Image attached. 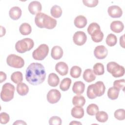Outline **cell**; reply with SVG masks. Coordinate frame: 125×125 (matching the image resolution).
Returning <instances> with one entry per match:
<instances>
[{
    "label": "cell",
    "instance_id": "6da1fadb",
    "mask_svg": "<svg viewBox=\"0 0 125 125\" xmlns=\"http://www.w3.org/2000/svg\"><path fill=\"white\" fill-rule=\"evenodd\" d=\"M46 78V72L43 65L40 63H31L27 68L26 80L31 84L38 85L42 83Z\"/></svg>",
    "mask_w": 125,
    "mask_h": 125
},
{
    "label": "cell",
    "instance_id": "7a4b0ae2",
    "mask_svg": "<svg viewBox=\"0 0 125 125\" xmlns=\"http://www.w3.org/2000/svg\"><path fill=\"white\" fill-rule=\"evenodd\" d=\"M35 22L38 27L48 29L54 28L57 25V21L55 19L43 13H40L36 15Z\"/></svg>",
    "mask_w": 125,
    "mask_h": 125
},
{
    "label": "cell",
    "instance_id": "3957f363",
    "mask_svg": "<svg viewBox=\"0 0 125 125\" xmlns=\"http://www.w3.org/2000/svg\"><path fill=\"white\" fill-rule=\"evenodd\" d=\"M15 90V87L13 84L9 83H5L2 87L0 92L1 99L5 102L11 101L14 98Z\"/></svg>",
    "mask_w": 125,
    "mask_h": 125
},
{
    "label": "cell",
    "instance_id": "277c9868",
    "mask_svg": "<svg viewBox=\"0 0 125 125\" xmlns=\"http://www.w3.org/2000/svg\"><path fill=\"white\" fill-rule=\"evenodd\" d=\"M34 42L33 40L30 38H24L18 41L15 44L16 51L20 53H23L30 51L33 47Z\"/></svg>",
    "mask_w": 125,
    "mask_h": 125
},
{
    "label": "cell",
    "instance_id": "5b68a950",
    "mask_svg": "<svg viewBox=\"0 0 125 125\" xmlns=\"http://www.w3.org/2000/svg\"><path fill=\"white\" fill-rule=\"evenodd\" d=\"M106 68L107 71L115 78L122 77L125 74L124 67L114 62H108L107 64Z\"/></svg>",
    "mask_w": 125,
    "mask_h": 125
},
{
    "label": "cell",
    "instance_id": "8992f818",
    "mask_svg": "<svg viewBox=\"0 0 125 125\" xmlns=\"http://www.w3.org/2000/svg\"><path fill=\"white\" fill-rule=\"evenodd\" d=\"M49 52V47L46 44H42L38 46L32 53V57L34 59L38 61H42L45 58Z\"/></svg>",
    "mask_w": 125,
    "mask_h": 125
},
{
    "label": "cell",
    "instance_id": "52a82bcc",
    "mask_svg": "<svg viewBox=\"0 0 125 125\" xmlns=\"http://www.w3.org/2000/svg\"><path fill=\"white\" fill-rule=\"evenodd\" d=\"M7 64L10 67L16 68H22L24 65V60L20 56L15 54H10L6 59Z\"/></svg>",
    "mask_w": 125,
    "mask_h": 125
},
{
    "label": "cell",
    "instance_id": "ba28073f",
    "mask_svg": "<svg viewBox=\"0 0 125 125\" xmlns=\"http://www.w3.org/2000/svg\"><path fill=\"white\" fill-rule=\"evenodd\" d=\"M47 100L52 104L57 103L60 100L61 94L60 92L56 89H52L49 90L47 94Z\"/></svg>",
    "mask_w": 125,
    "mask_h": 125
},
{
    "label": "cell",
    "instance_id": "9c48e42d",
    "mask_svg": "<svg viewBox=\"0 0 125 125\" xmlns=\"http://www.w3.org/2000/svg\"><path fill=\"white\" fill-rule=\"evenodd\" d=\"M87 40V36L85 33L83 31H79L75 32L73 37L74 43L79 46L83 45Z\"/></svg>",
    "mask_w": 125,
    "mask_h": 125
},
{
    "label": "cell",
    "instance_id": "30bf717a",
    "mask_svg": "<svg viewBox=\"0 0 125 125\" xmlns=\"http://www.w3.org/2000/svg\"><path fill=\"white\" fill-rule=\"evenodd\" d=\"M108 50L104 45H98L94 50V55L98 59H104L107 55Z\"/></svg>",
    "mask_w": 125,
    "mask_h": 125
},
{
    "label": "cell",
    "instance_id": "8fae6325",
    "mask_svg": "<svg viewBox=\"0 0 125 125\" xmlns=\"http://www.w3.org/2000/svg\"><path fill=\"white\" fill-rule=\"evenodd\" d=\"M107 12L110 17L113 18H120L123 14V11L119 6L112 5L107 9Z\"/></svg>",
    "mask_w": 125,
    "mask_h": 125
},
{
    "label": "cell",
    "instance_id": "7c38bea8",
    "mask_svg": "<svg viewBox=\"0 0 125 125\" xmlns=\"http://www.w3.org/2000/svg\"><path fill=\"white\" fill-rule=\"evenodd\" d=\"M93 91L96 97H100L104 95L105 90V86L103 82L98 81L93 84Z\"/></svg>",
    "mask_w": 125,
    "mask_h": 125
},
{
    "label": "cell",
    "instance_id": "4fadbf2b",
    "mask_svg": "<svg viewBox=\"0 0 125 125\" xmlns=\"http://www.w3.org/2000/svg\"><path fill=\"white\" fill-rule=\"evenodd\" d=\"M28 10L29 12L32 15L38 14L41 13L42 10V6L41 3L38 1H33L30 2L29 4Z\"/></svg>",
    "mask_w": 125,
    "mask_h": 125
},
{
    "label": "cell",
    "instance_id": "5bb4252c",
    "mask_svg": "<svg viewBox=\"0 0 125 125\" xmlns=\"http://www.w3.org/2000/svg\"><path fill=\"white\" fill-rule=\"evenodd\" d=\"M55 70L61 75L65 76L68 73V66L65 62H60L56 64Z\"/></svg>",
    "mask_w": 125,
    "mask_h": 125
},
{
    "label": "cell",
    "instance_id": "9a60e30c",
    "mask_svg": "<svg viewBox=\"0 0 125 125\" xmlns=\"http://www.w3.org/2000/svg\"><path fill=\"white\" fill-rule=\"evenodd\" d=\"M92 40L95 42H101L104 38V34L101 30V28L96 29L90 34Z\"/></svg>",
    "mask_w": 125,
    "mask_h": 125
},
{
    "label": "cell",
    "instance_id": "2e32d148",
    "mask_svg": "<svg viewBox=\"0 0 125 125\" xmlns=\"http://www.w3.org/2000/svg\"><path fill=\"white\" fill-rule=\"evenodd\" d=\"M63 53V50L61 47L56 45L52 48L51 56L53 59L57 60L60 59L62 57Z\"/></svg>",
    "mask_w": 125,
    "mask_h": 125
},
{
    "label": "cell",
    "instance_id": "e0dca14e",
    "mask_svg": "<svg viewBox=\"0 0 125 125\" xmlns=\"http://www.w3.org/2000/svg\"><path fill=\"white\" fill-rule=\"evenodd\" d=\"M22 11L21 9L18 6L12 7L9 12V15L11 19L13 20H17L21 16Z\"/></svg>",
    "mask_w": 125,
    "mask_h": 125
},
{
    "label": "cell",
    "instance_id": "ac0fdd59",
    "mask_svg": "<svg viewBox=\"0 0 125 125\" xmlns=\"http://www.w3.org/2000/svg\"><path fill=\"white\" fill-rule=\"evenodd\" d=\"M85 89V84L81 81L75 82L72 87L73 92L77 95H81L83 93Z\"/></svg>",
    "mask_w": 125,
    "mask_h": 125
},
{
    "label": "cell",
    "instance_id": "d6986e66",
    "mask_svg": "<svg viewBox=\"0 0 125 125\" xmlns=\"http://www.w3.org/2000/svg\"><path fill=\"white\" fill-rule=\"evenodd\" d=\"M110 29L116 33H121L124 28L123 23L120 21H112L110 24Z\"/></svg>",
    "mask_w": 125,
    "mask_h": 125
},
{
    "label": "cell",
    "instance_id": "ffe728a7",
    "mask_svg": "<svg viewBox=\"0 0 125 125\" xmlns=\"http://www.w3.org/2000/svg\"><path fill=\"white\" fill-rule=\"evenodd\" d=\"M86 18L82 15H79L76 17L74 20V25L78 28H83L87 24Z\"/></svg>",
    "mask_w": 125,
    "mask_h": 125
},
{
    "label": "cell",
    "instance_id": "44dd1931",
    "mask_svg": "<svg viewBox=\"0 0 125 125\" xmlns=\"http://www.w3.org/2000/svg\"><path fill=\"white\" fill-rule=\"evenodd\" d=\"M83 79L87 83H91L96 79V76L93 71L91 69H86L83 73Z\"/></svg>",
    "mask_w": 125,
    "mask_h": 125
},
{
    "label": "cell",
    "instance_id": "7402d4cb",
    "mask_svg": "<svg viewBox=\"0 0 125 125\" xmlns=\"http://www.w3.org/2000/svg\"><path fill=\"white\" fill-rule=\"evenodd\" d=\"M71 114L72 117L77 119H81L84 116V110L82 106H76L72 108Z\"/></svg>",
    "mask_w": 125,
    "mask_h": 125
},
{
    "label": "cell",
    "instance_id": "603a6c76",
    "mask_svg": "<svg viewBox=\"0 0 125 125\" xmlns=\"http://www.w3.org/2000/svg\"><path fill=\"white\" fill-rule=\"evenodd\" d=\"M48 83L52 87L57 86L60 82V79L57 74L54 73H51L49 74L48 77Z\"/></svg>",
    "mask_w": 125,
    "mask_h": 125
},
{
    "label": "cell",
    "instance_id": "cb8c5ba5",
    "mask_svg": "<svg viewBox=\"0 0 125 125\" xmlns=\"http://www.w3.org/2000/svg\"><path fill=\"white\" fill-rule=\"evenodd\" d=\"M16 90L20 95L25 96L29 91V87L25 83H18Z\"/></svg>",
    "mask_w": 125,
    "mask_h": 125
},
{
    "label": "cell",
    "instance_id": "d4e9b609",
    "mask_svg": "<svg viewBox=\"0 0 125 125\" xmlns=\"http://www.w3.org/2000/svg\"><path fill=\"white\" fill-rule=\"evenodd\" d=\"M19 30L21 34L22 35H28L31 33L32 28L30 25L26 22L22 23L19 28Z\"/></svg>",
    "mask_w": 125,
    "mask_h": 125
},
{
    "label": "cell",
    "instance_id": "484cf974",
    "mask_svg": "<svg viewBox=\"0 0 125 125\" xmlns=\"http://www.w3.org/2000/svg\"><path fill=\"white\" fill-rule=\"evenodd\" d=\"M72 103L73 105L78 106H83L85 103V100L83 96L81 95H76L73 97L72 99Z\"/></svg>",
    "mask_w": 125,
    "mask_h": 125
},
{
    "label": "cell",
    "instance_id": "4316f807",
    "mask_svg": "<svg viewBox=\"0 0 125 125\" xmlns=\"http://www.w3.org/2000/svg\"><path fill=\"white\" fill-rule=\"evenodd\" d=\"M50 13L52 17L55 18H60L62 14V10L60 6L55 5L52 7L50 10Z\"/></svg>",
    "mask_w": 125,
    "mask_h": 125
},
{
    "label": "cell",
    "instance_id": "83f0119b",
    "mask_svg": "<svg viewBox=\"0 0 125 125\" xmlns=\"http://www.w3.org/2000/svg\"><path fill=\"white\" fill-rule=\"evenodd\" d=\"M11 81L15 83H21L23 80V76L21 72L16 71L13 72L11 76Z\"/></svg>",
    "mask_w": 125,
    "mask_h": 125
},
{
    "label": "cell",
    "instance_id": "f1b7e54d",
    "mask_svg": "<svg viewBox=\"0 0 125 125\" xmlns=\"http://www.w3.org/2000/svg\"><path fill=\"white\" fill-rule=\"evenodd\" d=\"M71 80L69 78H65L63 79L60 83V89L63 91H66L68 90L71 84Z\"/></svg>",
    "mask_w": 125,
    "mask_h": 125
},
{
    "label": "cell",
    "instance_id": "f546056e",
    "mask_svg": "<svg viewBox=\"0 0 125 125\" xmlns=\"http://www.w3.org/2000/svg\"><path fill=\"white\" fill-rule=\"evenodd\" d=\"M94 74L96 75H102L104 73V68L103 64L98 62L94 64L93 70Z\"/></svg>",
    "mask_w": 125,
    "mask_h": 125
},
{
    "label": "cell",
    "instance_id": "4dcf8cb0",
    "mask_svg": "<svg viewBox=\"0 0 125 125\" xmlns=\"http://www.w3.org/2000/svg\"><path fill=\"white\" fill-rule=\"evenodd\" d=\"M119 91H120L119 90L117 89L114 87H110L107 91L108 97L112 100L117 99L119 96Z\"/></svg>",
    "mask_w": 125,
    "mask_h": 125
},
{
    "label": "cell",
    "instance_id": "1f68e13d",
    "mask_svg": "<svg viewBox=\"0 0 125 125\" xmlns=\"http://www.w3.org/2000/svg\"><path fill=\"white\" fill-rule=\"evenodd\" d=\"M108 118V114L106 112L104 111H98L96 114V120L101 123H104L107 121Z\"/></svg>",
    "mask_w": 125,
    "mask_h": 125
},
{
    "label": "cell",
    "instance_id": "d6a6232c",
    "mask_svg": "<svg viewBox=\"0 0 125 125\" xmlns=\"http://www.w3.org/2000/svg\"><path fill=\"white\" fill-rule=\"evenodd\" d=\"M99 111L98 106L95 104H91L88 105L86 108L87 113L90 116H94Z\"/></svg>",
    "mask_w": 125,
    "mask_h": 125
},
{
    "label": "cell",
    "instance_id": "836d02e7",
    "mask_svg": "<svg viewBox=\"0 0 125 125\" xmlns=\"http://www.w3.org/2000/svg\"><path fill=\"white\" fill-rule=\"evenodd\" d=\"M82 73L81 67L78 66H73L70 69V74L73 78H78L80 77Z\"/></svg>",
    "mask_w": 125,
    "mask_h": 125
},
{
    "label": "cell",
    "instance_id": "e575fe53",
    "mask_svg": "<svg viewBox=\"0 0 125 125\" xmlns=\"http://www.w3.org/2000/svg\"><path fill=\"white\" fill-rule=\"evenodd\" d=\"M117 42V37L113 34H109L106 39V43L109 46H113L116 44Z\"/></svg>",
    "mask_w": 125,
    "mask_h": 125
},
{
    "label": "cell",
    "instance_id": "d590c367",
    "mask_svg": "<svg viewBox=\"0 0 125 125\" xmlns=\"http://www.w3.org/2000/svg\"><path fill=\"white\" fill-rule=\"evenodd\" d=\"M125 83V82L124 79L115 80L113 83V87L119 91L120 90H123L124 91Z\"/></svg>",
    "mask_w": 125,
    "mask_h": 125
},
{
    "label": "cell",
    "instance_id": "8d00e7d4",
    "mask_svg": "<svg viewBox=\"0 0 125 125\" xmlns=\"http://www.w3.org/2000/svg\"><path fill=\"white\" fill-rule=\"evenodd\" d=\"M115 118L120 121L124 120L125 119V111L124 109L116 110L114 114Z\"/></svg>",
    "mask_w": 125,
    "mask_h": 125
},
{
    "label": "cell",
    "instance_id": "74e56055",
    "mask_svg": "<svg viewBox=\"0 0 125 125\" xmlns=\"http://www.w3.org/2000/svg\"><path fill=\"white\" fill-rule=\"evenodd\" d=\"M49 124L50 125H61L62 124V120L58 116H52L49 119Z\"/></svg>",
    "mask_w": 125,
    "mask_h": 125
},
{
    "label": "cell",
    "instance_id": "f35d334b",
    "mask_svg": "<svg viewBox=\"0 0 125 125\" xmlns=\"http://www.w3.org/2000/svg\"><path fill=\"white\" fill-rule=\"evenodd\" d=\"M93 86V84L89 85L87 89V92H86L87 96L89 99H94L97 97L94 94Z\"/></svg>",
    "mask_w": 125,
    "mask_h": 125
},
{
    "label": "cell",
    "instance_id": "ab89813d",
    "mask_svg": "<svg viewBox=\"0 0 125 125\" xmlns=\"http://www.w3.org/2000/svg\"><path fill=\"white\" fill-rule=\"evenodd\" d=\"M83 4L89 7H93L97 5L99 1L98 0H83Z\"/></svg>",
    "mask_w": 125,
    "mask_h": 125
},
{
    "label": "cell",
    "instance_id": "60d3db41",
    "mask_svg": "<svg viewBox=\"0 0 125 125\" xmlns=\"http://www.w3.org/2000/svg\"><path fill=\"white\" fill-rule=\"evenodd\" d=\"M0 123L1 124H7L10 120V117L9 115L5 112H1L0 115Z\"/></svg>",
    "mask_w": 125,
    "mask_h": 125
},
{
    "label": "cell",
    "instance_id": "b9f144b4",
    "mask_svg": "<svg viewBox=\"0 0 125 125\" xmlns=\"http://www.w3.org/2000/svg\"><path fill=\"white\" fill-rule=\"evenodd\" d=\"M100 25L96 22H92L91 23H90L88 28H87V32L90 35V34L94 30H95L96 29H98V28H100Z\"/></svg>",
    "mask_w": 125,
    "mask_h": 125
},
{
    "label": "cell",
    "instance_id": "7bdbcfd3",
    "mask_svg": "<svg viewBox=\"0 0 125 125\" xmlns=\"http://www.w3.org/2000/svg\"><path fill=\"white\" fill-rule=\"evenodd\" d=\"M0 83H2L3 81H5V80L6 79V74L2 72V71H0Z\"/></svg>",
    "mask_w": 125,
    "mask_h": 125
},
{
    "label": "cell",
    "instance_id": "ee69618b",
    "mask_svg": "<svg viewBox=\"0 0 125 125\" xmlns=\"http://www.w3.org/2000/svg\"><path fill=\"white\" fill-rule=\"evenodd\" d=\"M124 37L125 35H123L120 38V44L123 48H125V41H124Z\"/></svg>",
    "mask_w": 125,
    "mask_h": 125
},
{
    "label": "cell",
    "instance_id": "f6af8a7d",
    "mask_svg": "<svg viewBox=\"0 0 125 125\" xmlns=\"http://www.w3.org/2000/svg\"><path fill=\"white\" fill-rule=\"evenodd\" d=\"M13 125H26V123L22 120H17L13 123Z\"/></svg>",
    "mask_w": 125,
    "mask_h": 125
},
{
    "label": "cell",
    "instance_id": "bcb514c9",
    "mask_svg": "<svg viewBox=\"0 0 125 125\" xmlns=\"http://www.w3.org/2000/svg\"><path fill=\"white\" fill-rule=\"evenodd\" d=\"M0 31H0V36L1 37L5 35V34L6 33V30L4 27H3L2 26H0Z\"/></svg>",
    "mask_w": 125,
    "mask_h": 125
},
{
    "label": "cell",
    "instance_id": "7dc6e473",
    "mask_svg": "<svg viewBox=\"0 0 125 125\" xmlns=\"http://www.w3.org/2000/svg\"><path fill=\"white\" fill-rule=\"evenodd\" d=\"M69 125H82V123L80 122H78L76 121H73L72 122L70 123Z\"/></svg>",
    "mask_w": 125,
    "mask_h": 125
}]
</instances>
